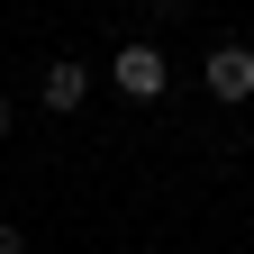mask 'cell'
Here are the masks:
<instances>
[{
  "label": "cell",
  "mask_w": 254,
  "mask_h": 254,
  "mask_svg": "<svg viewBox=\"0 0 254 254\" xmlns=\"http://www.w3.org/2000/svg\"><path fill=\"white\" fill-rule=\"evenodd\" d=\"M109 82L127 91V100H164L173 64H164V46H154V37H127V46H118V64H109Z\"/></svg>",
  "instance_id": "obj_1"
},
{
  "label": "cell",
  "mask_w": 254,
  "mask_h": 254,
  "mask_svg": "<svg viewBox=\"0 0 254 254\" xmlns=\"http://www.w3.org/2000/svg\"><path fill=\"white\" fill-rule=\"evenodd\" d=\"M200 82H209V100H254V46H209V64H200Z\"/></svg>",
  "instance_id": "obj_2"
},
{
  "label": "cell",
  "mask_w": 254,
  "mask_h": 254,
  "mask_svg": "<svg viewBox=\"0 0 254 254\" xmlns=\"http://www.w3.org/2000/svg\"><path fill=\"white\" fill-rule=\"evenodd\" d=\"M82 100H91V64L55 55V64H46V109H82Z\"/></svg>",
  "instance_id": "obj_3"
},
{
  "label": "cell",
  "mask_w": 254,
  "mask_h": 254,
  "mask_svg": "<svg viewBox=\"0 0 254 254\" xmlns=\"http://www.w3.org/2000/svg\"><path fill=\"white\" fill-rule=\"evenodd\" d=\"M0 254H27V236H18V227H9V218H0Z\"/></svg>",
  "instance_id": "obj_4"
},
{
  "label": "cell",
  "mask_w": 254,
  "mask_h": 254,
  "mask_svg": "<svg viewBox=\"0 0 254 254\" xmlns=\"http://www.w3.org/2000/svg\"><path fill=\"white\" fill-rule=\"evenodd\" d=\"M0 136H9V100H0Z\"/></svg>",
  "instance_id": "obj_5"
}]
</instances>
